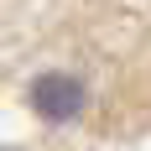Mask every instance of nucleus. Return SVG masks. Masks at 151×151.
I'll return each mask as SVG.
<instances>
[{"label": "nucleus", "mask_w": 151, "mask_h": 151, "mask_svg": "<svg viewBox=\"0 0 151 151\" xmlns=\"http://www.w3.org/2000/svg\"><path fill=\"white\" fill-rule=\"evenodd\" d=\"M31 104H37L42 120L63 125V120H73L78 109H83V83H78L73 73H42L31 83Z\"/></svg>", "instance_id": "obj_1"}]
</instances>
